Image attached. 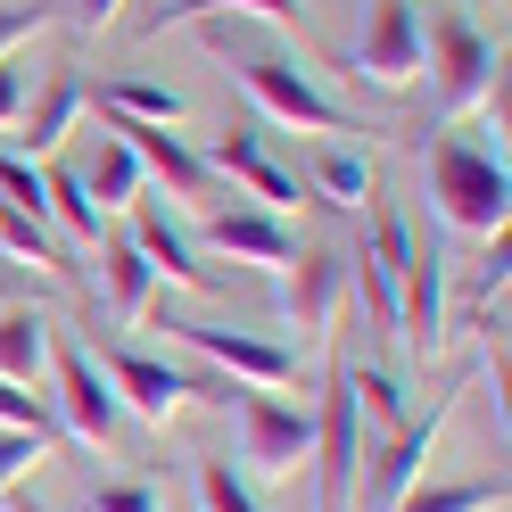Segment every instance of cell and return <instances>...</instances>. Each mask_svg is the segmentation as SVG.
Masks as SVG:
<instances>
[{
    "instance_id": "cell-1",
    "label": "cell",
    "mask_w": 512,
    "mask_h": 512,
    "mask_svg": "<svg viewBox=\"0 0 512 512\" xmlns=\"http://www.w3.org/2000/svg\"><path fill=\"white\" fill-rule=\"evenodd\" d=\"M430 207L438 223H455L471 240H496L512 223V174H504V141H471V133H438L430 141Z\"/></svg>"
},
{
    "instance_id": "cell-2",
    "label": "cell",
    "mask_w": 512,
    "mask_h": 512,
    "mask_svg": "<svg viewBox=\"0 0 512 512\" xmlns=\"http://www.w3.org/2000/svg\"><path fill=\"white\" fill-rule=\"evenodd\" d=\"M232 67H240V91L256 100V116L290 124V133H323V141H347V133H356V116H347V108H339L306 67H290V58H273V50H240Z\"/></svg>"
},
{
    "instance_id": "cell-3",
    "label": "cell",
    "mask_w": 512,
    "mask_h": 512,
    "mask_svg": "<svg viewBox=\"0 0 512 512\" xmlns=\"http://www.w3.org/2000/svg\"><path fill=\"white\" fill-rule=\"evenodd\" d=\"M422 67L438 83L446 116H471V108L496 100V42L479 34L463 9H438V25H422Z\"/></svg>"
},
{
    "instance_id": "cell-4",
    "label": "cell",
    "mask_w": 512,
    "mask_h": 512,
    "mask_svg": "<svg viewBox=\"0 0 512 512\" xmlns=\"http://www.w3.org/2000/svg\"><path fill=\"white\" fill-rule=\"evenodd\" d=\"M306 463H314V504H323V512H356V479H364V405H356V389H347V372H331V389H323Z\"/></svg>"
},
{
    "instance_id": "cell-5",
    "label": "cell",
    "mask_w": 512,
    "mask_h": 512,
    "mask_svg": "<svg viewBox=\"0 0 512 512\" xmlns=\"http://www.w3.org/2000/svg\"><path fill=\"white\" fill-rule=\"evenodd\" d=\"M232 413H240V463H248V471L281 479V471H298V463H306V446H314V413L281 405L273 389H232Z\"/></svg>"
},
{
    "instance_id": "cell-6",
    "label": "cell",
    "mask_w": 512,
    "mask_h": 512,
    "mask_svg": "<svg viewBox=\"0 0 512 512\" xmlns=\"http://www.w3.org/2000/svg\"><path fill=\"white\" fill-rule=\"evenodd\" d=\"M190 356L223 364V380H240V389H290L298 380V356L281 339H256V331H232V323H166Z\"/></svg>"
},
{
    "instance_id": "cell-7",
    "label": "cell",
    "mask_w": 512,
    "mask_h": 512,
    "mask_svg": "<svg viewBox=\"0 0 512 512\" xmlns=\"http://www.w3.org/2000/svg\"><path fill=\"white\" fill-rule=\"evenodd\" d=\"M207 174H223V182H232L248 207H273V215H290V207L306 199L298 166H281V157H273V141L256 133V124H240V133H223V141H215Z\"/></svg>"
},
{
    "instance_id": "cell-8",
    "label": "cell",
    "mask_w": 512,
    "mask_h": 512,
    "mask_svg": "<svg viewBox=\"0 0 512 512\" xmlns=\"http://www.w3.org/2000/svg\"><path fill=\"white\" fill-rule=\"evenodd\" d=\"M356 75L380 83V91H405L413 75H422V9H413V0H372L364 9Z\"/></svg>"
},
{
    "instance_id": "cell-9",
    "label": "cell",
    "mask_w": 512,
    "mask_h": 512,
    "mask_svg": "<svg viewBox=\"0 0 512 512\" xmlns=\"http://www.w3.org/2000/svg\"><path fill=\"white\" fill-rule=\"evenodd\" d=\"M446 430V405L438 413H413V422H397V438L372 455V471L356 479V512H397L413 488H422V463H430V446Z\"/></svg>"
},
{
    "instance_id": "cell-10",
    "label": "cell",
    "mask_w": 512,
    "mask_h": 512,
    "mask_svg": "<svg viewBox=\"0 0 512 512\" xmlns=\"http://www.w3.org/2000/svg\"><path fill=\"white\" fill-rule=\"evenodd\" d=\"M100 372H108L116 405H124V413H141L149 430H166L174 413L190 405V372L166 364V356H149V347H116V356H100Z\"/></svg>"
},
{
    "instance_id": "cell-11",
    "label": "cell",
    "mask_w": 512,
    "mask_h": 512,
    "mask_svg": "<svg viewBox=\"0 0 512 512\" xmlns=\"http://www.w3.org/2000/svg\"><path fill=\"white\" fill-rule=\"evenodd\" d=\"M389 331L405 339L413 364L438 356V331H446V273H438V256H430L422 240H413L405 265H397V323H389Z\"/></svg>"
},
{
    "instance_id": "cell-12",
    "label": "cell",
    "mask_w": 512,
    "mask_h": 512,
    "mask_svg": "<svg viewBox=\"0 0 512 512\" xmlns=\"http://www.w3.org/2000/svg\"><path fill=\"white\" fill-rule=\"evenodd\" d=\"M50 380H58V413H67V430H75L83 446H108L116 422H124V405H116V389H108L100 356H83V347H58V356H50Z\"/></svg>"
},
{
    "instance_id": "cell-13",
    "label": "cell",
    "mask_w": 512,
    "mask_h": 512,
    "mask_svg": "<svg viewBox=\"0 0 512 512\" xmlns=\"http://www.w3.org/2000/svg\"><path fill=\"white\" fill-rule=\"evenodd\" d=\"M207 248H215V256H232V265L281 273V265L298 256V232H290L273 207H223V215H207Z\"/></svg>"
},
{
    "instance_id": "cell-14",
    "label": "cell",
    "mask_w": 512,
    "mask_h": 512,
    "mask_svg": "<svg viewBox=\"0 0 512 512\" xmlns=\"http://www.w3.org/2000/svg\"><path fill=\"white\" fill-rule=\"evenodd\" d=\"M116 141L133 149V157H141V174H157L174 199H207V182H215V174H207V157L190 149L174 124H116Z\"/></svg>"
},
{
    "instance_id": "cell-15",
    "label": "cell",
    "mask_w": 512,
    "mask_h": 512,
    "mask_svg": "<svg viewBox=\"0 0 512 512\" xmlns=\"http://www.w3.org/2000/svg\"><path fill=\"white\" fill-rule=\"evenodd\" d=\"M83 108H91V91H83V75H50L42 91H25V133H17V157H34V166H42V157H58V141H67L75 133V124H83Z\"/></svg>"
},
{
    "instance_id": "cell-16",
    "label": "cell",
    "mask_w": 512,
    "mask_h": 512,
    "mask_svg": "<svg viewBox=\"0 0 512 512\" xmlns=\"http://www.w3.org/2000/svg\"><path fill=\"white\" fill-rule=\"evenodd\" d=\"M290 323L306 331V339H323L331 331V314H339V298H347V248H314V256H290Z\"/></svg>"
},
{
    "instance_id": "cell-17",
    "label": "cell",
    "mask_w": 512,
    "mask_h": 512,
    "mask_svg": "<svg viewBox=\"0 0 512 512\" xmlns=\"http://www.w3.org/2000/svg\"><path fill=\"white\" fill-rule=\"evenodd\" d=\"M133 248L149 256L157 281H182V290H215V273L199 265V248H190V223L166 215V207H133Z\"/></svg>"
},
{
    "instance_id": "cell-18",
    "label": "cell",
    "mask_w": 512,
    "mask_h": 512,
    "mask_svg": "<svg viewBox=\"0 0 512 512\" xmlns=\"http://www.w3.org/2000/svg\"><path fill=\"white\" fill-rule=\"evenodd\" d=\"M50 356H58V323H50V314L0 306V380L34 389V380H50Z\"/></svg>"
},
{
    "instance_id": "cell-19",
    "label": "cell",
    "mask_w": 512,
    "mask_h": 512,
    "mask_svg": "<svg viewBox=\"0 0 512 512\" xmlns=\"http://www.w3.org/2000/svg\"><path fill=\"white\" fill-rule=\"evenodd\" d=\"M215 17H265L281 34H306L298 0H166V9L149 17V34H182V25H215Z\"/></svg>"
},
{
    "instance_id": "cell-20",
    "label": "cell",
    "mask_w": 512,
    "mask_h": 512,
    "mask_svg": "<svg viewBox=\"0 0 512 512\" xmlns=\"http://www.w3.org/2000/svg\"><path fill=\"white\" fill-rule=\"evenodd\" d=\"M306 190L314 199H331V207H364L372 199V157L356 141H323L306 157Z\"/></svg>"
},
{
    "instance_id": "cell-21",
    "label": "cell",
    "mask_w": 512,
    "mask_h": 512,
    "mask_svg": "<svg viewBox=\"0 0 512 512\" xmlns=\"http://www.w3.org/2000/svg\"><path fill=\"white\" fill-rule=\"evenodd\" d=\"M100 116H108V124H182V116H190V100H182L174 83L116 75V83H100Z\"/></svg>"
},
{
    "instance_id": "cell-22",
    "label": "cell",
    "mask_w": 512,
    "mask_h": 512,
    "mask_svg": "<svg viewBox=\"0 0 512 512\" xmlns=\"http://www.w3.org/2000/svg\"><path fill=\"white\" fill-rule=\"evenodd\" d=\"M75 174H83V190H91V207H100V215L141 207V182H149V174H141V157L124 149L116 133H108L100 149H91V166H75Z\"/></svg>"
},
{
    "instance_id": "cell-23",
    "label": "cell",
    "mask_w": 512,
    "mask_h": 512,
    "mask_svg": "<svg viewBox=\"0 0 512 512\" xmlns=\"http://www.w3.org/2000/svg\"><path fill=\"white\" fill-rule=\"evenodd\" d=\"M42 223H58L75 248H100V207H91V190H83V174L75 166H42Z\"/></svg>"
},
{
    "instance_id": "cell-24",
    "label": "cell",
    "mask_w": 512,
    "mask_h": 512,
    "mask_svg": "<svg viewBox=\"0 0 512 512\" xmlns=\"http://www.w3.org/2000/svg\"><path fill=\"white\" fill-rule=\"evenodd\" d=\"M100 265H108V273H100V281H108V314H116L124 331H133L141 314H149V298H157V273H149V256H141L133 240H116V248L100 256Z\"/></svg>"
},
{
    "instance_id": "cell-25",
    "label": "cell",
    "mask_w": 512,
    "mask_h": 512,
    "mask_svg": "<svg viewBox=\"0 0 512 512\" xmlns=\"http://www.w3.org/2000/svg\"><path fill=\"white\" fill-rule=\"evenodd\" d=\"M0 256H17V265H42V273H67V248L50 240V223L42 215H25L0 199Z\"/></svg>"
},
{
    "instance_id": "cell-26",
    "label": "cell",
    "mask_w": 512,
    "mask_h": 512,
    "mask_svg": "<svg viewBox=\"0 0 512 512\" xmlns=\"http://www.w3.org/2000/svg\"><path fill=\"white\" fill-rule=\"evenodd\" d=\"M397 512H504V479H422Z\"/></svg>"
},
{
    "instance_id": "cell-27",
    "label": "cell",
    "mask_w": 512,
    "mask_h": 512,
    "mask_svg": "<svg viewBox=\"0 0 512 512\" xmlns=\"http://www.w3.org/2000/svg\"><path fill=\"white\" fill-rule=\"evenodd\" d=\"M190 488H199V512H265V496H256L232 463H215V455L199 463V479H190Z\"/></svg>"
},
{
    "instance_id": "cell-28",
    "label": "cell",
    "mask_w": 512,
    "mask_h": 512,
    "mask_svg": "<svg viewBox=\"0 0 512 512\" xmlns=\"http://www.w3.org/2000/svg\"><path fill=\"white\" fill-rule=\"evenodd\" d=\"M347 389H356V405L372 413V422H413V413H405V389H397V380L389 372H380V364H356V372H347Z\"/></svg>"
},
{
    "instance_id": "cell-29",
    "label": "cell",
    "mask_w": 512,
    "mask_h": 512,
    "mask_svg": "<svg viewBox=\"0 0 512 512\" xmlns=\"http://www.w3.org/2000/svg\"><path fill=\"white\" fill-rule=\"evenodd\" d=\"M42 463H50V430H0V496H9L25 471H42Z\"/></svg>"
},
{
    "instance_id": "cell-30",
    "label": "cell",
    "mask_w": 512,
    "mask_h": 512,
    "mask_svg": "<svg viewBox=\"0 0 512 512\" xmlns=\"http://www.w3.org/2000/svg\"><path fill=\"white\" fill-rule=\"evenodd\" d=\"M50 17H58L50 0H0V58H17V50L34 42V34H42Z\"/></svg>"
},
{
    "instance_id": "cell-31",
    "label": "cell",
    "mask_w": 512,
    "mask_h": 512,
    "mask_svg": "<svg viewBox=\"0 0 512 512\" xmlns=\"http://www.w3.org/2000/svg\"><path fill=\"white\" fill-rule=\"evenodd\" d=\"M0 430H50V397L17 389V380H0Z\"/></svg>"
},
{
    "instance_id": "cell-32",
    "label": "cell",
    "mask_w": 512,
    "mask_h": 512,
    "mask_svg": "<svg viewBox=\"0 0 512 512\" xmlns=\"http://www.w3.org/2000/svg\"><path fill=\"white\" fill-rule=\"evenodd\" d=\"M91 512H166V496H157L149 479H116V488L91 496Z\"/></svg>"
},
{
    "instance_id": "cell-33",
    "label": "cell",
    "mask_w": 512,
    "mask_h": 512,
    "mask_svg": "<svg viewBox=\"0 0 512 512\" xmlns=\"http://www.w3.org/2000/svg\"><path fill=\"white\" fill-rule=\"evenodd\" d=\"M25 91H34V67L25 58H0V133L25 116Z\"/></svg>"
},
{
    "instance_id": "cell-34",
    "label": "cell",
    "mask_w": 512,
    "mask_h": 512,
    "mask_svg": "<svg viewBox=\"0 0 512 512\" xmlns=\"http://www.w3.org/2000/svg\"><path fill=\"white\" fill-rule=\"evenodd\" d=\"M504 273H512V248H504V232H496L488 256H479V298H504Z\"/></svg>"
},
{
    "instance_id": "cell-35",
    "label": "cell",
    "mask_w": 512,
    "mask_h": 512,
    "mask_svg": "<svg viewBox=\"0 0 512 512\" xmlns=\"http://www.w3.org/2000/svg\"><path fill=\"white\" fill-rule=\"evenodd\" d=\"M116 9H124V0H75V25H83V34H100Z\"/></svg>"
},
{
    "instance_id": "cell-36",
    "label": "cell",
    "mask_w": 512,
    "mask_h": 512,
    "mask_svg": "<svg viewBox=\"0 0 512 512\" xmlns=\"http://www.w3.org/2000/svg\"><path fill=\"white\" fill-rule=\"evenodd\" d=\"M9 512H58V504H9Z\"/></svg>"
}]
</instances>
